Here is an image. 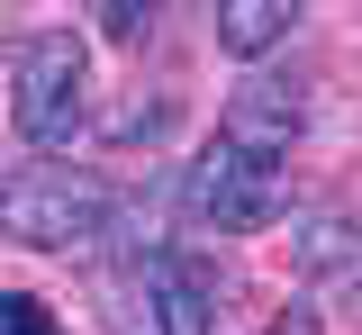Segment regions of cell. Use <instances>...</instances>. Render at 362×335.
I'll return each instance as SVG.
<instances>
[{
  "mask_svg": "<svg viewBox=\"0 0 362 335\" xmlns=\"http://www.w3.org/2000/svg\"><path fill=\"white\" fill-rule=\"evenodd\" d=\"M290 28H299V0H226L218 9V46L226 54H272V46H290Z\"/></svg>",
  "mask_w": 362,
  "mask_h": 335,
  "instance_id": "cell-6",
  "label": "cell"
},
{
  "mask_svg": "<svg viewBox=\"0 0 362 335\" xmlns=\"http://www.w3.org/2000/svg\"><path fill=\"white\" fill-rule=\"evenodd\" d=\"M109 218H118L109 182H90L73 163H28L0 182V236L28 254H82L90 236H109Z\"/></svg>",
  "mask_w": 362,
  "mask_h": 335,
  "instance_id": "cell-1",
  "label": "cell"
},
{
  "mask_svg": "<svg viewBox=\"0 0 362 335\" xmlns=\"http://www.w3.org/2000/svg\"><path fill=\"white\" fill-rule=\"evenodd\" d=\"M0 335H64V327H54V308H45V299L0 290Z\"/></svg>",
  "mask_w": 362,
  "mask_h": 335,
  "instance_id": "cell-8",
  "label": "cell"
},
{
  "mask_svg": "<svg viewBox=\"0 0 362 335\" xmlns=\"http://www.w3.org/2000/svg\"><path fill=\"white\" fill-rule=\"evenodd\" d=\"M290 272H299L308 290L354 281V272H362V218H354V208H308V218L290 227Z\"/></svg>",
  "mask_w": 362,
  "mask_h": 335,
  "instance_id": "cell-5",
  "label": "cell"
},
{
  "mask_svg": "<svg viewBox=\"0 0 362 335\" xmlns=\"http://www.w3.org/2000/svg\"><path fill=\"white\" fill-rule=\"evenodd\" d=\"M163 127H173V100H127V109L109 118V136H118V145H136V136L154 145V136H163Z\"/></svg>",
  "mask_w": 362,
  "mask_h": 335,
  "instance_id": "cell-7",
  "label": "cell"
},
{
  "mask_svg": "<svg viewBox=\"0 0 362 335\" xmlns=\"http://www.w3.org/2000/svg\"><path fill=\"white\" fill-rule=\"evenodd\" d=\"M263 335H317V317H308V308H281V317H272Z\"/></svg>",
  "mask_w": 362,
  "mask_h": 335,
  "instance_id": "cell-10",
  "label": "cell"
},
{
  "mask_svg": "<svg viewBox=\"0 0 362 335\" xmlns=\"http://www.w3.org/2000/svg\"><path fill=\"white\" fill-rule=\"evenodd\" d=\"M290 136H299V91H290V82H235V91H226L218 145L254 154V163H281V154H290Z\"/></svg>",
  "mask_w": 362,
  "mask_h": 335,
  "instance_id": "cell-4",
  "label": "cell"
},
{
  "mask_svg": "<svg viewBox=\"0 0 362 335\" xmlns=\"http://www.w3.org/2000/svg\"><path fill=\"white\" fill-rule=\"evenodd\" d=\"M181 199H190L199 227H218V236H254V227H272V218L290 208V182H281V163H254V154H235V145H209V154L190 163Z\"/></svg>",
  "mask_w": 362,
  "mask_h": 335,
  "instance_id": "cell-3",
  "label": "cell"
},
{
  "mask_svg": "<svg viewBox=\"0 0 362 335\" xmlns=\"http://www.w3.org/2000/svg\"><path fill=\"white\" fill-rule=\"evenodd\" d=\"M90 18H100V37H118V46H136V37L154 28V9H136V0H100Z\"/></svg>",
  "mask_w": 362,
  "mask_h": 335,
  "instance_id": "cell-9",
  "label": "cell"
},
{
  "mask_svg": "<svg viewBox=\"0 0 362 335\" xmlns=\"http://www.w3.org/2000/svg\"><path fill=\"white\" fill-rule=\"evenodd\" d=\"M82 91H90V54L73 28H45L18 46V73H9V118H18V136L28 145H73L82 136Z\"/></svg>",
  "mask_w": 362,
  "mask_h": 335,
  "instance_id": "cell-2",
  "label": "cell"
}]
</instances>
